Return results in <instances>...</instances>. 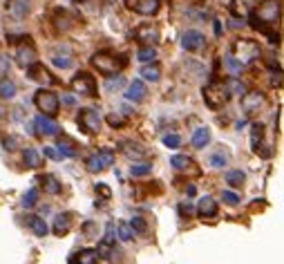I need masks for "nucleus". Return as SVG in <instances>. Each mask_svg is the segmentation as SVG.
I'll return each mask as SVG.
<instances>
[{
	"label": "nucleus",
	"mask_w": 284,
	"mask_h": 264,
	"mask_svg": "<svg viewBox=\"0 0 284 264\" xmlns=\"http://www.w3.org/2000/svg\"><path fill=\"white\" fill-rule=\"evenodd\" d=\"M282 16V7H280V0H264L255 7L253 11V27H260L262 32H266L268 27H275L280 22Z\"/></svg>",
	"instance_id": "nucleus-1"
},
{
	"label": "nucleus",
	"mask_w": 284,
	"mask_h": 264,
	"mask_svg": "<svg viewBox=\"0 0 284 264\" xmlns=\"http://www.w3.org/2000/svg\"><path fill=\"white\" fill-rule=\"evenodd\" d=\"M92 65H94V69L99 72V74L114 76L128 65V58L123 56V54L121 56H116V54H110V52H99V54L92 56Z\"/></svg>",
	"instance_id": "nucleus-2"
},
{
	"label": "nucleus",
	"mask_w": 284,
	"mask_h": 264,
	"mask_svg": "<svg viewBox=\"0 0 284 264\" xmlns=\"http://www.w3.org/2000/svg\"><path fill=\"white\" fill-rule=\"evenodd\" d=\"M228 54L240 65H251L260 58V45L258 41H251V38H240V41H235L231 45V52Z\"/></svg>",
	"instance_id": "nucleus-3"
},
{
	"label": "nucleus",
	"mask_w": 284,
	"mask_h": 264,
	"mask_svg": "<svg viewBox=\"0 0 284 264\" xmlns=\"http://www.w3.org/2000/svg\"><path fill=\"white\" fill-rule=\"evenodd\" d=\"M228 99L231 96H228L226 88H224V81H213V83H208L204 88V101L211 110H219Z\"/></svg>",
	"instance_id": "nucleus-4"
},
{
	"label": "nucleus",
	"mask_w": 284,
	"mask_h": 264,
	"mask_svg": "<svg viewBox=\"0 0 284 264\" xmlns=\"http://www.w3.org/2000/svg\"><path fill=\"white\" fill-rule=\"evenodd\" d=\"M34 103L36 108L43 112L45 116H56L58 114V108H61V101H58V94L52 90H38L34 94Z\"/></svg>",
	"instance_id": "nucleus-5"
},
{
	"label": "nucleus",
	"mask_w": 284,
	"mask_h": 264,
	"mask_svg": "<svg viewBox=\"0 0 284 264\" xmlns=\"http://www.w3.org/2000/svg\"><path fill=\"white\" fill-rule=\"evenodd\" d=\"M79 128L83 132H87V134H96V132L101 130V114L99 110H94V108H85V110L79 112Z\"/></svg>",
	"instance_id": "nucleus-6"
},
{
	"label": "nucleus",
	"mask_w": 284,
	"mask_h": 264,
	"mask_svg": "<svg viewBox=\"0 0 284 264\" xmlns=\"http://www.w3.org/2000/svg\"><path fill=\"white\" fill-rule=\"evenodd\" d=\"M72 90L81 96H96V81L87 72H79L72 79Z\"/></svg>",
	"instance_id": "nucleus-7"
},
{
	"label": "nucleus",
	"mask_w": 284,
	"mask_h": 264,
	"mask_svg": "<svg viewBox=\"0 0 284 264\" xmlns=\"http://www.w3.org/2000/svg\"><path fill=\"white\" fill-rule=\"evenodd\" d=\"M112 161H114V150H112V148H103V150H99L96 154L87 157L85 166H87L89 173H101V170H106L108 166H112Z\"/></svg>",
	"instance_id": "nucleus-8"
},
{
	"label": "nucleus",
	"mask_w": 284,
	"mask_h": 264,
	"mask_svg": "<svg viewBox=\"0 0 284 264\" xmlns=\"http://www.w3.org/2000/svg\"><path fill=\"white\" fill-rule=\"evenodd\" d=\"M27 76H29L34 83H41V85H54V83H56V79L52 76V72H49L45 65L38 63V61L27 67Z\"/></svg>",
	"instance_id": "nucleus-9"
},
{
	"label": "nucleus",
	"mask_w": 284,
	"mask_h": 264,
	"mask_svg": "<svg viewBox=\"0 0 284 264\" xmlns=\"http://www.w3.org/2000/svg\"><path fill=\"white\" fill-rule=\"evenodd\" d=\"M16 58H18V65H21V67H29L32 63H36L38 52H36V47H34L32 43H29V38H25V43L18 45Z\"/></svg>",
	"instance_id": "nucleus-10"
},
{
	"label": "nucleus",
	"mask_w": 284,
	"mask_h": 264,
	"mask_svg": "<svg viewBox=\"0 0 284 264\" xmlns=\"http://www.w3.org/2000/svg\"><path fill=\"white\" fill-rule=\"evenodd\" d=\"M206 45V38L201 32H197V29H188V32H184V36H181V47L186 49V52H197V49H201Z\"/></svg>",
	"instance_id": "nucleus-11"
},
{
	"label": "nucleus",
	"mask_w": 284,
	"mask_h": 264,
	"mask_svg": "<svg viewBox=\"0 0 284 264\" xmlns=\"http://www.w3.org/2000/svg\"><path fill=\"white\" fill-rule=\"evenodd\" d=\"M128 7L141 16H153L159 11V0H128Z\"/></svg>",
	"instance_id": "nucleus-12"
},
{
	"label": "nucleus",
	"mask_w": 284,
	"mask_h": 264,
	"mask_svg": "<svg viewBox=\"0 0 284 264\" xmlns=\"http://www.w3.org/2000/svg\"><path fill=\"white\" fill-rule=\"evenodd\" d=\"M266 103V96L262 94V92H246V94L242 96V108H244V112L246 114H251V112H255V110H260V108Z\"/></svg>",
	"instance_id": "nucleus-13"
},
{
	"label": "nucleus",
	"mask_w": 284,
	"mask_h": 264,
	"mask_svg": "<svg viewBox=\"0 0 284 264\" xmlns=\"http://www.w3.org/2000/svg\"><path fill=\"white\" fill-rule=\"evenodd\" d=\"M34 130H36V134H45V137H52V134H56L58 132V123L54 121L52 116H36V121H34Z\"/></svg>",
	"instance_id": "nucleus-14"
},
{
	"label": "nucleus",
	"mask_w": 284,
	"mask_h": 264,
	"mask_svg": "<svg viewBox=\"0 0 284 264\" xmlns=\"http://www.w3.org/2000/svg\"><path fill=\"white\" fill-rule=\"evenodd\" d=\"M134 38H137V41H141V43H146V45H153V43L159 41V27L146 22V25H141L137 32H134Z\"/></svg>",
	"instance_id": "nucleus-15"
},
{
	"label": "nucleus",
	"mask_w": 284,
	"mask_h": 264,
	"mask_svg": "<svg viewBox=\"0 0 284 264\" xmlns=\"http://www.w3.org/2000/svg\"><path fill=\"white\" fill-rule=\"evenodd\" d=\"M69 228H72V213H58L54 217V224H52V233L54 235H67Z\"/></svg>",
	"instance_id": "nucleus-16"
},
{
	"label": "nucleus",
	"mask_w": 284,
	"mask_h": 264,
	"mask_svg": "<svg viewBox=\"0 0 284 264\" xmlns=\"http://www.w3.org/2000/svg\"><path fill=\"white\" fill-rule=\"evenodd\" d=\"M74 22H76V16L69 14L67 9H56V11H54V25H56V29L67 32V29H72V27H74Z\"/></svg>",
	"instance_id": "nucleus-17"
},
{
	"label": "nucleus",
	"mask_w": 284,
	"mask_h": 264,
	"mask_svg": "<svg viewBox=\"0 0 284 264\" xmlns=\"http://www.w3.org/2000/svg\"><path fill=\"white\" fill-rule=\"evenodd\" d=\"M219 213V206H217V201L213 197H201L199 204H197V215L201 220H208V217H215Z\"/></svg>",
	"instance_id": "nucleus-18"
},
{
	"label": "nucleus",
	"mask_w": 284,
	"mask_h": 264,
	"mask_svg": "<svg viewBox=\"0 0 284 264\" xmlns=\"http://www.w3.org/2000/svg\"><path fill=\"white\" fill-rule=\"evenodd\" d=\"M126 99L132 101V103H141V101L146 99V83H143L141 79H134L130 85H128Z\"/></svg>",
	"instance_id": "nucleus-19"
},
{
	"label": "nucleus",
	"mask_w": 284,
	"mask_h": 264,
	"mask_svg": "<svg viewBox=\"0 0 284 264\" xmlns=\"http://www.w3.org/2000/svg\"><path fill=\"white\" fill-rule=\"evenodd\" d=\"M7 11L14 18H25L32 11V2L29 0H7Z\"/></svg>",
	"instance_id": "nucleus-20"
},
{
	"label": "nucleus",
	"mask_w": 284,
	"mask_h": 264,
	"mask_svg": "<svg viewBox=\"0 0 284 264\" xmlns=\"http://www.w3.org/2000/svg\"><path fill=\"white\" fill-rule=\"evenodd\" d=\"M96 262H99L96 248H81L79 253H74L69 258V264H96Z\"/></svg>",
	"instance_id": "nucleus-21"
},
{
	"label": "nucleus",
	"mask_w": 284,
	"mask_h": 264,
	"mask_svg": "<svg viewBox=\"0 0 284 264\" xmlns=\"http://www.w3.org/2000/svg\"><path fill=\"white\" fill-rule=\"evenodd\" d=\"M38 184L43 186V190H45L47 195H58V193H61V181H58L54 175H41V177H38Z\"/></svg>",
	"instance_id": "nucleus-22"
},
{
	"label": "nucleus",
	"mask_w": 284,
	"mask_h": 264,
	"mask_svg": "<svg viewBox=\"0 0 284 264\" xmlns=\"http://www.w3.org/2000/svg\"><path fill=\"white\" fill-rule=\"evenodd\" d=\"M27 226L32 228V233L36 235V238H45L47 235V224H45V220L43 217H36V215H32V217H27Z\"/></svg>",
	"instance_id": "nucleus-23"
},
{
	"label": "nucleus",
	"mask_w": 284,
	"mask_h": 264,
	"mask_svg": "<svg viewBox=\"0 0 284 264\" xmlns=\"http://www.w3.org/2000/svg\"><path fill=\"white\" fill-rule=\"evenodd\" d=\"M56 150L61 153V157H63V159H65V157H76V143H74L69 137H65V134H63L61 139H58Z\"/></svg>",
	"instance_id": "nucleus-24"
},
{
	"label": "nucleus",
	"mask_w": 284,
	"mask_h": 264,
	"mask_svg": "<svg viewBox=\"0 0 284 264\" xmlns=\"http://www.w3.org/2000/svg\"><path fill=\"white\" fill-rule=\"evenodd\" d=\"M208 143H211V130H208V128H197V130L193 132V146H195L197 150H204Z\"/></svg>",
	"instance_id": "nucleus-25"
},
{
	"label": "nucleus",
	"mask_w": 284,
	"mask_h": 264,
	"mask_svg": "<svg viewBox=\"0 0 284 264\" xmlns=\"http://www.w3.org/2000/svg\"><path fill=\"white\" fill-rule=\"evenodd\" d=\"M224 88H226L228 96H244L246 94V85H244L240 79H235V76H231V79L224 81Z\"/></svg>",
	"instance_id": "nucleus-26"
},
{
	"label": "nucleus",
	"mask_w": 284,
	"mask_h": 264,
	"mask_svg": "<svg viewBox=\"0 0 284 264\" xmlns=\"http://www.w3.org/2000/svg\"><path fill=\"white\" fill-rule=\"evenodd\" d=\"M41 164H43V159H41V154H38V150L36 148H25V153H22V166L34 170Z\"/></svg>",
	"instance_id": "nucleus-27"
},
{
	"label": "nucleus",
	"mask_w": 284,
	"mask_h": 264,
	"mask_svg": "<svg viewBox=\"0 0 284 264\" xmlns=\"http://www.w3.org/2000/svg\"><path fill=\"white\" fill-rule=\"evenodd\" d=\"M121 146H123V154H126V157H130V159H141V157H146V154H148V150L143 148V146H139V143L123 141Z\"/></svg>",
	"instance_id": "nucleus-28"
},
{
	"label": "nucleus",
	"mask_w": 284,
	"mask_h": 264,
	"mask_svg": "<svg viewBox=\"0 0 284 264\" xmlns=\"http://www.w3.org/2000/svg\"><path fill=\"white\" fill-rule=\"evenodd\" d=\"M96 255H99V260H112L114 258V244L108 242V240L103 238L96 244Z\"/></svg>",
	"instance_id": "nucleus-29"
},
{
	"label": "nucleus",
	"mask_w": 284,
	"mask_h": 264,
	"mask_svg": "<svg viewBox=\"0 0 284 264\" xmlns=\"http://www.w3.org/2000/svg\"><path fill=\"white\" fill-rule=\"evenodd\" d=\"M141 76H143V81H150V83H154V81H159V76H161V67H159L157 63L143 65V67H141Z\"/></svg>",
	"instance_id": "nucleus-30"
},
{
	"label": "nucleus",
	"mask_w": 284,
	"mask_h": 264,
	"mask_svg": "<svg viewBox=\"0 0 284 264\" xmlns=\"http://www.w3.org/2000/svg\"><path fill=\"white\" fill-rule=\"evenodd\" d=\"M16 96V83L11 79H0V99H14Z\"/></svg>",
	"instance_id": "nucleus-31"
},
{
	"label": "nucleus",
	"mask_w": 284,
	"mask_h": 264,
	"mask_svg": "<svg viewBox=\"0 0 284 264\" xmlns=\"http://www.w3.org/2000/svg\"><path fill=\"white\" fill-rule=\"evenodd\" d=\"M137 58L141 63H154V58H157V49L153 45H141L137 52Z\"/></svg>",
	"instance_id": "nucleus-32"
},
{
	"label": "nucleus",
	"mask_w": 284,
	"mask_h": 264,
	"mask_svg": "<svg viewBox=\"0 0 284 264\" xmlns=\"http://www.w3.org/2000/svg\"><path fill=\"white\" fill-rule=\"evenodd\" d=\"M244 179H246V175H244V170H240V168L228 170L226 173V184L233 186V188H240V186L244 184Z\"/></svg>",
	"instance_id": "nucleus-33"
},
{
	"label": "nucleus",
	"mask_w": 284,
	"mask_h": 264,
	"mask_svg": "<svg viewBox=\"0 0 284 264\" xmlns=\"http://www.w3.org/2000/svg\"><path fill=\"white\" fill-rule=\"evenodd\" d=\"M116 235H119V240H123V242H130V240L137 238L134 228H132L128 222H121V224H119V228H116Z\"/></svg>",
	"instance_id": "nucleus-34"
},
{
	"label": "nucleus",
	"mask_w": 284,
	"mask_h": 264,
	"mask_svg": "<svg viewBox=\"0 0 284 264\" xmlns=\"http://www.w3.org/2000/svg\"><path fill=\"white\" fill-rule=\"evenodd\" d=\"M262 134H264L262 123H253V126H251V146H253V150L260 148V143H262Z\"/></svg>",
	"instance_id": "nucleus-35"
},
{
	"label": "nucleus",
	"mask_w": 284,
	"mask_h": 264,
	"mask_svg": "<svg viewBox=\"0 0 284 264\" xmlns=\"http://www.w3.org/2000/svg\"><path fill=\"white\" fill-rule=\"evenodd\" d=\"M170 166H173L175 170H188L190 166H193V159L186 157V154H175V157L170 159Z\"/></svg>",
	"instance_id": "nucleus-36"
},
{
	"label": "nucleus",
	"mask_w": 284,
	"mask_h": 264,
	"mask_svg": "<svg viewBox=\"0 0 284 264\" xmlns=\"http://www.w3.org/2000/svg\"><path fill=\"white\" fill-rule=\"evenodd\" d=\"M153 173V166L148 161H139V164H132L130 166V175L132 177H146V175Z\"/></svg>",
	"instance_id": "nucleus-37"
},
{
	"label": "nucleus",
	"mask_w": 284,
	"mask_h": 264,
	"mask_svg": "<svg viewBox=\"0 0 284 264\" xmlns=\"http://www.w3.org/2000/svg\"><path fill=\"white\" fill-rule=\"evenodd\" d=\"M52 63L61 69H67V67H72V58H69V54H61L56 49V52L52 54Z\"/></svg>",
	"instance_id": "nucleus-38"
},
{
	"label": "nucleus",
	"mask_w": 284,
	"mask_h": 264,
	"mask_svg": "<svg viewBox=\"0 0 284 264\" xmlns=\"http://www.w3.org/2000/svg\"><path fill=\"white\" fill-rule=\"evenodd\" d=\"M22 208H34L38 204V188H29L25 193V195H22Z\"/></svg>",
	"instance_id": "nucleus-39"
},
{
	"label": "nucleus",
	"mask_w": 284,
	"mask_h": 264,
	"mask_svg": "<svg viewBox=\"0 0 284 264\" xmlns=\"http://www.w3.org/2000/svg\"><path fill=\"white\" fill-rule=\"evenodd\" d=\"M228 164V154L224 150H217V153L211 154V166L213 168H224Z\"/></svg>",
	"instance_id": "nucleus-40"
},
{
	"label": "nucleus",
	"mask_w": 284,
	"mask_h": 264,
	"mask_svg": "<svg viewBox=\"0 0 284 264\" xmlns=\"http://www.w3.org/2000/svg\"><path fill=\"white\" fill-rule=\"evenodd\" d=\"M128 224L134 228V233H146L148 231V224H146V220H143V217H132Z\"/></svg>",
	"instance_id": "nucleus-41"
},
{
	"label": "nucleus",
	"mask_w": 284,
	"mask_h": 264,
	"mask_svg": "<svg viewBox=\"0 0 284 264\" xmlns=\"http://www.w3.org/2000/svg\"><path fill=\"white\" fill-rule=\"evenodd\" d=\"M163 146H166V148H179V146H181V137H179V134H166V137H163Z\"/></svg>",
	"instance_id": "nucleus-42"
},
{
	"label": "nucleus",
	"mask_w": 284,
	"mask_h": 264,
	"mask_svg": "<svg viewBox=\"0 0 284 264\" xmlns=\"http://www.w3.org/2000/svg\"><path fill=\"white\" fill-rule=\"evenodd\" d=\"M221 199L226 201V204H231V206L240 204V195H237V193H233V190H221Z\"/></svg>",
	"instance_id": "nucleus-43"
},
{
	"label": "nucleus",
	"mask_w": 284,
	"mask_h": 264,
	"mask_svg": "<svg viewBox=\"0 0 284 264\" xmlns=\"http://www.w3.org/2000/svg\"><path fill=\"white\" fill-rule=\"evenodd\" d=\"M21 137H7L5 139V141H2V146H5V148L7 150H18V148H21Z\"/></svg>",
	"instance_id": "nucleus-44"
},
{
	"label": "nucleus",
	"mask_w": 284,
	"mask_h": 264,
	"mask_svg": "<svg viewBox=\"0 0 284 264\" xmlns=\"http://www.w3.org/2000/svg\"><path fill=\"white\" fill-rule=\"evenodd\" d=\"M11 69V61L9 56H5V54H0V76H7V72Z\"/></svg>",
	"instance_id": "nucleus-45"
},
{
	"label": "nucleus",
	"mask_w": 284,
	"mask_h": 264,
	"mask_svg": "<svg viewBox=\"0 0 284 264\" xmlns=\"http://www.w3.org/2000/svg\"><path fill=\"white\" fill-rule=\"evenodd\" d=\"M224 63H226V67L231 69V72H240V69L244 67V65H240V63H237V61L231 56V54H226V58H224Z\"/></svg>",
	"instance_id": "nucleus-46"
},
{
	"label": "nucleus",
	"mask_w": 284,
	"mask_h": 264,
	"mask_svg": "<svg viewBox=\"0 0 284 264\" xmlns=\"http://www.w3.org/2000/svg\"><path fill=\"white\" fill-rule=\"evenodd\" d=\"M45 154H47L49 159H54V161H61V159H63L61 153L56 150V146H47V148H45Z\"/></svg>",
	"instance_id": "nucleus-47"
},
{
	"label": "nucleus",
	"mask_w": 284,
	"mask_h": 264,
	"mask_svg": "<svg viewBox=\"0 0 284 264\" xmlns=\"http://www.w3.org/2000/svg\"><path fill=\"white\" fill-rule=\"evenodd\" d=\"M193 204L190 201H186V204H179V215H184V217H188V215H193Z\"/></svg>",
	"instance_id": "nucleus-48"
},
{
	"label": "nucleus",
	"mask_w": 284,
	"mask_h": 264,
	"mask_svg": "<svg viewBox=\"0 0 284 264\" xmlns=\"http://www.w3.org/2000/svg\"><path fill=\"white\" fill-rule=\"evenodd\" d=\"M108 123H110L112 128H121L123 126V119L119 114H110V116H108Z\"/></svg>",
	"instance_id": "nucleus-49"
},
{
	"label": "nucleus",
	"mask_w": 284,
	"mask_h": 264,
	"mask_svg": "<svg viewBox=\"0 0 284 264\" xmlns=\"http://www.w3.org/2000/svg\"><path fill=\"white\" fill-rule=\"evenodd\" d=\"M61 103H63V106H67V108H72V106H76V99H74L72 94H61Z\"/></svg>",
	"instance_id": "nucleus-50"
},
{
	"label": "nucleus",
	"mask_w": 284,
	"mask_h": 264,
	"mask_svg": "<svg viewBox=\"0 0 284 264\" xmlns=\"http://www.w3.org/2000/svg\"><path fill=\"white\" fill-rule=\"evenodd\" d=\"M96 193H99V195H103V199H110V188H108L106 184H96Z\"/></svg>",
	"instance_id": "nucleus-51"
},
{
	"label": "nucleus",
	"mask_w": 284,
	"mask_h": 264,
	"mask_svg": "<svg viewBox=\"0 0 284 264\" xmlns=\"http://www.w3.org/2000/svg\"><path fill=\"white\" fill-rule=\"evenodd\" d=\"M114 235H116V233H114V224H108V226H106V240L114 244V240H116Z\"/></svg>",
	"instance_id": "nucleus-52"
},
{
	"label": "nucleus",
	"mask_w": 284,
	"mask_h": 264,
	"mask_svg": "<svg viewBox=\"0 0 284 264\" xmlns=\"http://www.w3.org/2000/svg\"><path fill=\"white\" fill-rule=\"evenodd\" d=\"M123 85V76H116L114 81H108V90H116V88H121Z\"/></svg>",
	"instance_id": "nucleus-53"
},
{
	"label": "nucleus",
	"mask_w": 284,
	"mask_h": 264,
	"mask_svg": "<svg viewBox=\"0 0 284 264\" xmlns=\"http://www.w3.org/2000/svg\"><path fill=\"white\" fill-rule=\"evenodd\" d=\"M94 224H92V222H87V224H85V226H83V231H85V235H87V238H92V233H94Z\"/></svg>",
	"instance_id": "nucleus-54"
},
{
	"label": "nucleus",
	"mask_w": 284,
	"mask_h": 264,
	"mask_svg": "<svg viewBox=\"0 0 284 264\" xmlns=\"http://www.w3.org/2000/svg\"><path fill=\"white\" fill-rule=\"evenodd\" d=\"M215 34H217V36H219V34H221V25H219V22H217V21H215Z\"/></svg>",
	"instance_id": "nucleus-55"
}]
</instances>
